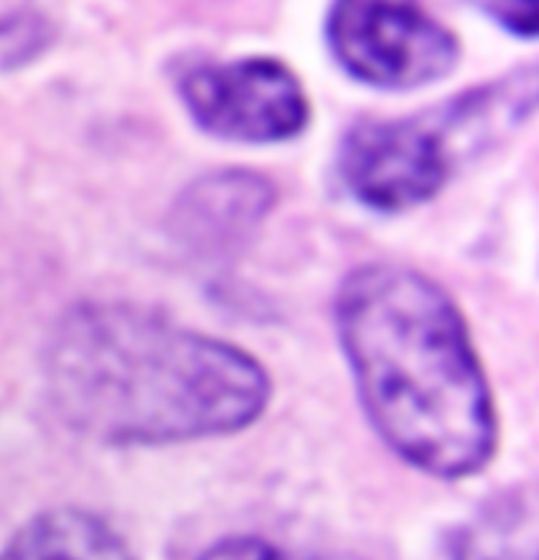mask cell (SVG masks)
I'll return each instance as SVG.
<instances>
[{
	"label": "cell",
	"mask_w": 539,
	"mask_h": 560,
	"mask_svg": "<svg viewBox=\"0 0 539 560\" xmlns=\"http://www.w3.org/2000/svg\"><path fill=\"white\" fill-rule=\"evenodd\" d=\"M274 187L248 172H219L200 179L181 198L179 232L195 245L226 250L269 213Z\"/></svg>",
	"instance_id": "cell-6"
},
{
	"label": "cell",
	"mask_w": 539,
	"mask_h": 560,
	"mask_svg": "<svg viewBox=\"0 0 539 560\" xmlns=\"http://www.w3.org/2000/svg\"><path fill=\"white\" fill-rule=\"evenodd\" d=\"M456 560H537V508L531 494H508L460 534Z\"/></svg>",
	"instance_id": "cell-8"
},
{
	"label": "cell",
	"mask_w": 539,
	"mask_h": 560,
	"mask_svg": "<svg viewBox=\"0 0 539 560\" xmlns=\"http://www.w3.org/2000/svg\"><path fill=\"white\" fill-rule=\"evenodd\" d=\"M45 382L61 419L112 445L230 434L256 421L269 376L235 345L125 303H87L58 322Z\"/></svg>",
	"instance_id": "cell-1"
},
{
	"label": "cell",
	"mask_w": 539,
	"mask_h": 560,
	"mask_svg": "<svg viewBox=\"0 0 539 560\" xmlns=\"http://www.w3.org/2000/svg\"><path fill=\"white\" fill-rule=\"evenodd\" d=\"M200 560H324L284 547L263 542V539H230L208 550Z\"/></svg>",
	"instance_id": "cell-10"
},
{
	"label": "cell",
	"mask_w": 539,
	"mask_h": 560,
	"mask_svg": "<svg viewBox=\"0 0 539 560\" xmlns=\"http://www.w3.org/2000/svg\"><path fill=\"white\" fill-rule=\"evenodd\" d=\"M456 106L415 119L368 121L340 145V177L374 211H408L434 198L450 177Z\"/></svg>",
	"instance_id": "cell-3"
},
{
	"label": "cell",
	"mask_w": 539,
	"mask_h": 560,
	"mask_svg": "<svg viewBox=\"0 0 539 560\" xmlns=\"http://www.w3.org/2000/svg\"><path fill=\"white\" fill-rule=\"evenodd\" d=\"M45 40H48V27L37 14L0 19V67H16L37 56Z\"/></svg>",
	"instance_id": "cell-9"
},
{
	"label": "cell",
	"mask_w": 539,
	"mask_h": 560,
	"mask_svg": "<svg viewBox=\"0 0 539 560\" xmlns=\"http://www.w3.org/2000/svg\"><path fill=\"white\" fill-rule=\"evenodd\" d=\"M335 322L368 419L408 464L443 479L479 471L495 408L469 329L426 273L366 264L342 279Z\"/></svg>",
	"instance_id": "cell-2"
},
{
	"label": "cell",
	"mask_w": 539,
	"mask_h": 560,
	"mask_svg": "<svg viewBox=\"0 0 539 560\" xmlns=\"http://www.w3.org/2000/svg\"><path fill=\"white\" fill-rule=\"evenodd\" d=\"M0 560H132L112 526L74 508L50 511L24 526Z\"/></svg>",
	"instance_id": "cell-7"
},
{
	"label": "cell",
	"mask_w": 539,
	"mask_h": 560,
	"mask_svg": "<svg viewBox=\"0 0 539 560\" xmlns=\"http://www.w3.org/2000/svg\"><path fill=\"white\" fill-rule=\"evenodd\" d=\"M327 40L355 80L385 90L437 82L458 61V37L402 3H337L329 11Z\"/></svg>",
	"instance_id": "cell-4"
},
{
	"label": "cell",
	"mask_w": 539,
	"mask_h": 560,
	"mask_svg": "<svg viewBox=\"0 0 539 560\" xmlns=\"http://www.w3.org/2000/svg\"><path fill=\"white\" fill-rule=\"evenodd\" d=\"M181 101L206 132L237 142H279L308 124V95L277 58L203 63L179 82Z\"/></svg>",
	"instance_id": "cell-5"
},
{
	"label": "cell",
	"mask_w": 539,
	"mask_h": 560,
	"mask_svg": "<svg viewBox=\"0 0 539 560\" xmlns=\"http://www.w3.org/2000/svg\"><path fill=\"white\" fill-rule=\"evenodd\" d=\"M487 11H490L500 24H505V27L516 32V35H526V37L535 35V3L490 5Z\"/></svg>",
	"instance_id": "cell-11"
}]
</instances>
